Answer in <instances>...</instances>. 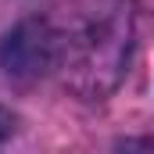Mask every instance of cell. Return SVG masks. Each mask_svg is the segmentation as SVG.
Masks as SVG:
<instances>
[{
    "mask_svg": "<svg viewBox=\"0 0 154 154\" xmlns=\"http://www.w3.org/2000/svg\"><path fill=\"white\" fill-rule=\"evenodd\" d=\"M129 4L125 0H75L72 29L57 32V65L86 97H100L118 82L129 57Z\"/></svg>",
    "mask_w": 154,
    "mask_h": 154,
    "instance_id": "6da1fadb",
    "label": "cell"
},
{
    "mask_svg": "<svg viewBox=\"0 0 154 154\" xmlns=\"http://www.w3.org/2000/svg\"><path fill=\"white\" fill-rule=\"evenodd\" d=\"M57 65V32L47 18H29L0 39V72L11 79H36Z\"/></svg>",
    "mask_w": 154,
    "mask_h": 154,
    "instance_id": "7a4b0ae2",
    "label": "cell"
},
{
    "mask_svg": "<svg viewBox=\"0 0 154 154\" xmlns=\"http://www.w3.org/2000/svg\"><path fill=\"white\" fill-rule=\"evenodd\" d=\"M11 129H14V122H11V115H7V111L0 108V143H4L7 136H11Z\"/></svg>",
    "mask_w": 154,
    "mask_h": 154,
    "instance_id": "3957f363",
    "label": "cell"
}]
</instances>
